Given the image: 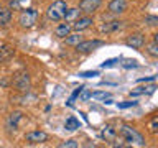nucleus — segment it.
I'll use <instances>...</instances> for the list:
<instances>
[{
	"mask_svg": "<svg viewBox=\"0 0 158 148\" xmlns=\"http://www.w3.org/2000/svg\"><path fill=\"white\" fill-rule=\"evenodd\" d=\"M66 10H68L66 2H64V0H56V2H53L48 7L46 17L49 20H53V22H61L64 18V15H66Z\"/></svg>",
	"mask_w": 158,
	"mask_h": 148,
	"instance_id": "1",
	"label": "nucleus"
},
{
	"mask_svg": "<svg viewBox=\"0 0 158 148\" xmlns=\"http://www.w3.org/2000/svg\"><path fill=\"white\" fill-rule=\"evenodd\" d=\"M36 20H38V10L27 8V10H22V13L18 17V23L22 28H31V27H35Z\"/></svg>",
	"mask_w": 158,
	"mask_h": 148,
	"instance_id": "2",
	"label": "nucleus"
},
{
	"mask_svg": "<svg viewBox=\"0 0 158 148\" xmlns=\"http://www.w3.org/2000/svg\"><path fill=\"white\" fill-rule=\"evenodd\" d=\"M120 137H122L125 142H128V143L137 142V145L143 146V138H142V135L135 130V128H132L130 125H122V127H120Z\"/></svg>",
	"mask_w": 158,
	"mask_h": 148,
	"instance_id": "3",
	"label": "nucleus"
},
{
	"mask_svg": "<svg viewBox=\"0 0 158 148\" xmlns=\"http://www.w3.org/2000/svg\"><path fill=\"white\" fill-rule=\"evenodd\" d=\"M12 84H13V87L17 89L18 92H27L30 89V84H31V81H30V74L28 72L15 74V77L12 79Z\"/></svg>",
	"mask_w": 158,
	"mask_h": 148,
	"instance_id": "4",
	"label": "nucleus"
},
{
	"mask_svg": "<svg viewBox=\"0 0 158 148\" xmlns=\"http://www.w3.org/2000/svg\"><path fill=\"white\" fill-rule=\"evenodd\" d=\"M104 41H101V39H86V41H79L76 44V51L77 53H91L94 51V49H97V48H101L104 46Z\"/></svg>",
	"mask_w": 158,
	"mask_h": 148,
	"instance_id": "5",
	"label": "nucleus"
},
{
	"mask_svg": "<svg viewBox=\"0 0 158 148\" xmlns=\"http://www.w3.org/2000/svg\"><path fill=\"white\" fill-rule=\"evenodd\" d=\"M102 5V0H81L79 2V10L84 13H94Z\"/></svg>",
	"mask_w": 158,
	"mask_h": 148,
	"instance_id": "6",
	"label": "nucleus"
},
{
	"mask_svg": "<svg viewBox=\"0 0 158 148\" xmlns=\"http://www.w3.org/2000/svg\"><path fill=\"white\" fill-rule=\"evenodd\" d=\"M25 140H27L28 143H33V145H36V143H43V142L48 140V133L41 132V130L28 132L27 135H25Z\"/></svg>",
	"mask_w": 158,
	"mask_h": 148,
	"instance_id": "7",
	"label": "nucleus"
},
{
	"mask_svg": "<svg viewBox=\"0 0 158 148\" xmlns=\"http://www.w3.org/2000/svg\"><path fill=\"white\" fill-rule=\"evenodd\" d=\"M94 23V20H92V17H79V18H76L73 22V25H71V28L74 30V31H82V30H86V28H89L91 25Z\"/></svg>",
	"mask_w": 158,
	"mask_h": 148,
	"instance_id": "8",
	"label": "nucleus"
},
{
	"mask_svg": "<svg viewBox=\"0 0 158 148\" xmlns=\"http://www.w3.org/2000/svg\"><path fill=\"white\" fill-rule=\"evenodd\" d=\"M125 44L130 48H135V49H140L143 44H145V36L142 33H135V35H130L127 39H125Z\"/></svg>",
	"mask_w": 158,
	"mask_h": 148,
	"instance_id": "9",
	"label": "nucleus"
},
{
	"mask_svg": "<svg viewBox=\"0 0 158 148\" xmlns=\"http://www.w3.org/2000/svg\"><path fill=\"white\" fill-rule=\"evenodd\" d=\"M127 10V0H110L109 3V12L114 15L123 13Z\"/></svg>",
	"mask_w": 158,
	"mask_h": 148,
	"instance_id": "10",
	"label": "nucleus"
},
{
	"mask_svg": "<svg viewBox=\"0 0 158 148\" xmlns=\"http://www.w3.org/2000/svg\"><path fill=\"white\" fill-rule=\"evenodd\" d=\"M123 27V22H120V20H112V22H107V23H104L101 25V31L102 33H114V31H117V30H120Z\"/></svg>",
	"mask_w": 158,
	"mask_h": 148,
	"instance_id": "11",
	"label": "nucleus"
},
{
	"mask_svg": "<svg viewBox=\"0 0 158 148\" xmlns=\"http://www.w3.org/2000/svg\"><path fill=\"white\" fill-rule=\"evenodd\" d=\"M101 137L106 142H114V140H115V137H117V130L114 127H110V125H106L102 128V132H101Z\"/></svg>",
	"mask_w": 158,
	"mask_h": 148,
	"instance_id": "12",
	"label": "nucleus"
},
{
	"mask_svg": "<svg viewBox=\"0 0 158 148\" xmlns=\"http://www.w3.org/2000/svg\"><path fill=\"white\" fill-rule=\"evenodd\" d=\"M13 48L8 46V44H0V63H5L8 61L10 58L13 56Z\"/></svg>",
	"mask_w": 158,
	"mask_h": 148,
	"instance_id": "13",
	"label": "nucleus"
},
{
	"mask_svg": "<svg viewBox=\"0 0 158 148\" xmlns=\"http://www.w3.org/2000/svg\"><path fill=\"white\" fill-rule=\"evenodd\" d=\"M22 118H23V113H22V112H12V113L8 115V127L15 130V128L20 125Z\"/></svg>",
	"mask_w": 158,
	"mask_h": 148,
	"instance_id": "14",
	"label": "nucleus"
},
{
	"mask_svg": "<svg viewBox=\"0 0 158 148\" xmlns=\"http://www.w3.org/2000/svg\"><path fill=\"white\" fill-rule=\"evenodd\" d=\"M10 20H12V10L7 7H0V27L8 25Z\"/></svg>",
	"mask_w": 158,
	"mask_h": 148,
	"instance_id": "15",
	"label": "nucleus"
},
{
	"mask_svg": "<svg viewBox=\"0 0 158 148\" xmlns=\"http://www.w3.org/2000/svg\"><path fill=\"white\" fill-rule=\"evenodd\" d=\"M71 25L69 23H61L59 27H56V30H54V35H56L58 38H66L69 33H71Z\"/></svg>",
	"mask_w": 158,
	"mask_h": 148,
	"instance_id": "16",
	"label": "nucleus"
},
{
	"mask_svg": "<svg viewBox=\"0 0 158 148\" xmlns=\"http://www.w3.org/2000/svg\"><path fill=\"white\" fill-rule=\"evenodd\" d=\"M155 89H156V86H155V84H152V86H140V87H135V89H133V91L130 92V96H133V97H135V96H142V94H152L153 91H155Z\"/></svg>",
	"mask_w": 158,
	"mask_h": 148,
	"instance_id": "17",
	"label": "nucleus"
},
{
	"mask_svg": "<svg viewBox=\"0 0 158 148\" xmlns=\"http://www.w3.org/2000/svg\"><path fill=\"white\" fill-rule=\"evenodd\" d=\"M64 128H66V130H69V132H74V130H77V128H81V122H79L76 117L71 115V117L66 120V123H64Z\"/></svg>",
	"mask_w": 158,
	"mask_h": 148,
	"instance_id": "18",
	"label": "nucleus"
},
{
	"mask_svg": "<svg viewBox=\"0 0 158 148\" xmlns=\"http://www.w3.org/2000/svg\"><path fill=\"white\" fill-rule=\"evenodd\" d=\"M79 17H81V10L79 8H68L63 20H66V22H74V20L79 18Z\"/></svg>",
	"mask_w": 158,
	"mask_h": 148,
	"instance_id": "19",
	"label": "nucleus"
},
{
	"mask_svg": "<svg viewBox=\"0 0 158 148\" xmlns=\"http://www.w3.org/2000/svg\"><path fill=\"white\" fill-rule=\"evenodd\" d=\"M81 35H79V31L77 33H74V35H68V38H66V44H71V46H76V44L81 41Z\"/></svg>",
	"mask_w": 158,
	"mask_h": 148,
	"instance_id": "20",
	"label": "nucleus"
},
{
	"mask_svg": "<svg viewBox=\"0 0 158 148\" xmlns=\"http://www.w3.org/2000/svg\"><path fill=\"white\" fill-rule=\"evenodd\" d=\"M147 53L150 54V56L156 58V56H158V43H155V41L148 43V44H147Z\"/></svg>",
	"mask_w": 158,
	"mask_h": 148,
	"instance_id": "21",
	"label": "nucleus"
},
{
	"mask_svg": "<svg viewBox=\"0 0 158 148\" xmlns=\"http://www.w3.org/2000/svg\"><path fill=\"white\" fill-rule=\"evenodd\" d=\"M148 130H150V133H156L158 132V117L156 115L150 120V123H148Z\"/></svg>",
	"mask_w": 158,
	"mask_h": 148,
	"instance_id": "22",
	"label": "nucleus"
},
{
	"mask_svg": "<svg viewBox=\"0 0 158 148\" xmlns=\"http://www.w3.org/2000/svg\"><path fill=\"white\" fill-rule=\"evenodd\" d=\"M91 97L92 99H104V101H106L107 97H110V94L104 92V91H97V92H91Z\"/></svg>",
	"mask_w": 158,
	"mask_h": 148,
	"instance_id": "23",
	"label": "nucleus"
},
{
	"mask_svg": "<svg viewBox=\"0 0 158 148\" xmlns=\"http://www.w3.org/2000/svg\"><path fill=\"white\" fill-rule=\"evenodd\" d=\"M137 102L133 101H125V102H117V107L118 109H128V107H135Z\"/></svg>",
	"mask_w": 158,
	"mask_h": 148,
	"instance_id": "24",
	"label": "nucleus"
},
{
	"mask_svg": "<svg viewBox=\"0 0 158 148\" xmlns=\"http://www.w3.org/2000/svg\"><path fill=\"white\" fill-rule=\"evenodd\" d=\"M59 146H61V148H77V146H79V143H77L76 140H68V142L61 143Z\"/></svg>",
	"mask_w": 158,
	"mask_h": 148,
	"instance_id": "25",
	"label": "nucleus"
},
{
	"mask_svg": "<svg viewBox=\"0 0 158 148\" xmlns=\"http://www.w3.org/2000/svg\"><path fill=\"white\" fill-rule=\"evenodd\" d=\"M77 97H79V101H87V99L91 97V92H89L87 89H84V87H82V89H81V92H79V96H77Z\"/></svg>",
	"mask_w": 158,
	"mask_h": 148,
	"instance_id": "26",
	"label": "nucleus"
},
{
	"mask_svg": "<svg viewBox=\"0 0 158 148\" xmlns=\"http://www.w3.org/2000/svg\"><path fill=\"white\" fill-rule=\"evenodd\" d=\"M145 23L150 25V27H156V25H158V18L155 17V15H152V17H145Z\"/></svg>",
	"mask_w": 158,
	"mask_h": 148,
	"instance_id": "27",
	"label": "nucleus"
},
{
	"mask_svg": "<svg viewBox=\"0 0 158 148\" xmlns=\"http://www.w3.org/2000/svg\"><path fill=\"white\" fill-rule=\"evenodd\" d=\"M115 63H118V58H112V59H106V61H104L101 66L102 68H110V66H114V64Z\"/></svg>",
	"mask_w": 158,
	"mask_h": 148,
	"instance_id": "28",
	"label": "nucleus"
},
{
	"mask_svg": "<svg viewBox=\"0 0 158 148\" xmlns=\"http://www.w3.org/2000/svg\"><path fill=\"white\" fill-rule=\"evenodd\" d=\"M122 66L125 69H130V68H138V64H137V61H133V59H128V61H125Z\"/></svg>",
	"mask_w": 158,
	"mask_h": 148,
	"instance_id": "29",
	"label": "nucleus"
},
{
	"mask_svg": "<svg viewBox=\"0 0 158 148\" xmlns=\"http://www.w3.org/2000/svg\"><path fill=\"white\" fill-rule=\"evenodd\" d=\"M81 77H94V76H99V71H86V72H79Z\"/></svg>",
	"mask_w": 158,
	"mask_h": 148,
	"instance_id": "30",
	"label": "nucleus"
},
{
	"mask_svg": "<svg viewBox=\"0 0 158 148\" xmlns=\"http://www.w3.org/2000/svg\"><path fill=\"white\" fill-rule=\"evenodd\" d=\"M20 3H22V0H10V8L12 10H22Z\"/></svg>",
	"mask_w": 158,
	"mask_h": 148,
	"instance_id": "31",
	"label": "nucleus"
},
{
	"mask_svg": "<svg viewBox=\"0 0 158 148\" xmlns=\"http://www.w3.org/2000/svg\"><path fill=\"white\" fill-rule=\"evenodd\" d=\"M155 79H156V76H150V77H142V79H138V82H155Z\"/></svg>",
	"mask_w": 158,
	"mask_h": 148,
	"instance_id": "32",
	"label": "nucleus"
}]
</instances>
